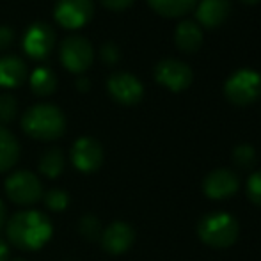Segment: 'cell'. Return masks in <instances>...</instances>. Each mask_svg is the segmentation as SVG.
<instances>
[{"label": "cell", "instance_id": "cell-7", "mask_svg": "<svg viewBox=\"0 0 261 261\" xmlns=\"http://www.w3.org/2000/svg\"><path fill=\"white\" fill-rule=\"evenodd\" d=\"M93 0H57L54 16L64 29H80L93 18Z\"/></svg>", "mask_w": 261, "mask_h": 261}, {"label": "cell", "instance_id": "cell-2", "mask_svg": "<svg viewBox=\"0 0 261 261\" xmlns=\"http://www.w3.org/2000/svg\"><path fill=\"white\" fill-rule=\"evenodd\" d=\"M21 128L27 135L38 141H55L66 130V117L62 110L50 103H39L21 117Z\"/></svg>", "mask_w": 261, "mask_h": 261}, {"label": "cell", "instance_id": "cell-23", "mask_svg": "<svg viewBox=\"0 0 261 261\" xmlns=\"http://www.w3.org/2000/svg\"><path fill=\"white\" fill-rule=\"evenodd\" d=\"M233 158H234V162H237V165H240L242 169H249V167H252L256 162V151L252 146L240 144L234 148Z\"/></svg>", "mask_w": 261, "mask_h": 261}, {"label": "cell", "instance_id": "cell-19", "mask_svg": "<svg viewBox=\"0 0 261 261\" xmlns=\"http://www.w3.org/2000/svg\"><path fill=\"white\" fill-rule=\"evenodd\" d=\"M148 4L162 16L176 18L189 13L196 6V0H148Z\"/></svg>", "mask_w": 261, "mask_h": 261}, {"label": "cell", "instance_id": "cell-18", "mask_svg": "<svg viewBox=\"0 0 261 261\" xmlns=\"http://www.w3.org/2000/svg\"><path fill=\"white\" fill-rule=\"evenodd\" d=\"M31 89L36 96L39 98H45V96H50V94L55 91L57 87V76L52 69L48 68H38L32 71L31 75Z\"/></svg>", "mask_w": 261, "mask_h": 261}, {"label": "cell", "instance_id": "cell-30", "mask_svg": "<svg viewBox=\"0 0 261 261\" xmlns=\"http://www.w3.org/2000/svg\"><path fill=\"white\" fill-rule=\"evenodd\" d=\"M76 87H79V89L84 93V91H89L91 84H89V80H87V79H80L79 82H76Z\"/></svg>", "mask_w": 261, "mask_h": 261}, {"label": "cell", "instance_id": "cell-8", "mask_svg": "<svg viewBox=\"0 0 261 261\" xmlns=\"http://www.w3.org/2000/svg\"><path fill=\"white\" fill-rule=\"evenodd\" d=\"M55 46V32L48 23L36 21L27 29L23 36V50L29 57L41 61L50 55Z\"/></svg>", "mask_w": 261, "mask_h": 261}, {"label": "cell", "instance_id": "cell-14", "mask_svg": "<svg viewBox=\"0 0 261 261\" xmlns=\"http://www.w3.org/2000/svg\"><path fill=\"white\" fill-rule=\"evenodd\" d=\"M27 66L16 55H6L0 59V87L14 89L27 80Z\"/></svg>", "mask_w": 261, "mask_h": 261}, {"label": "cell", "instance_id": "cell-13", "mask_svg": "<svg viewBox=\"0 0 261 261\" xmlns=\"http://www.w3.org/2000/svg\"><path fill=\"white\" fill-rule=\"evenodd\" d=\"M134 229L124 222H114L101 234V245L110 254H121L134 244Z\"/></svg>", "mask_w": 261, "mask_h": 261}, {"label": "cell", "instance_id": "cell-29", "mask_svg": "<svg viewBox=\"0 0 261 261\" xmlns=\"http://www.w3.org/2000/svg\"><path fill=\"white\" fill-rule=\"evenodd\" d=\"M7 256H9V249H7L6 242L0 240V261H6Z\"/></svg>", "mask_w": 261, "mask_h": 261}, {"label": "cell", "instance_id": "cell-15", "mask_svg": "<svg viewBox=\"0 0 261 261\" xmlns=\"http://www.w3.org/2000/svg\"><path fill=\"white\" fill-rule=\"evenodd\" d=\"M231 13V2L229 0H201L197 6L196 16L197 21L203 23L204 27H217L220 25Z\"/></svg>", "mask_w": 261, "mask_h": 261}, {"label": "cell", "instance_id": "cell-20", "mask_svg": "<svg viewBox=\"0 0 261 261\" xmlns=\"http://www.w3.org/2000/svg\"><path fill=\"white\" fill-rule=\"evenodd\" d=\"M64 155H62L61 149L54 148V149H48L45 155L41 156L39 160V171L41 174L48 176V178H57L62 171H64Z\"/></svg>", "mask_w": 261, "mask_h": 261}, {"label": "cell", "instance_id": "cell-27", "mask_svg": "<svg viewBox=\"0 0 261 261\" xmlns=\"http://www.w3.org/2000/svg\"><path fill=\"white\" fill-rule=\"evenodd\" d=\"M13 39H14V34L9 27L6 25H0V50H6L13 45Z\"/></svg>", "mask_w": 261, "mask_h": 261}, {"label": "cell", "instance_id": "cell-24", "mask_svg": "<svg viewBox=\"0 0 261 261\" xmlns=\"http://www.w3.org/2000/svg\"><path fill=\"white\" fill-rule=\"evenodd\" d=\"M43 197H45L46 206H48L50 210H54V212H61V210H64L69 203V196L62 189L48 190Z\"/></svg>", "mask_w": 261, "mask_h": 261}, {"label": "cell", "instance_id": "cell-21", "mask_svg": "<svg viewBox=\"0 0 261 261\" xmlns=\"http://www.w3.org/2000/svg\"><path fill=\"white\" fill-rule=\"evenodd\" d=\"M16 112H18L16 98L9 93L0 94V123L2 124L11 123L16 117Z\"/></svg>", "mask_w": 261, "mask_h": 261}, {"label": "cell", "instance_id": "cell-3", "mask_svg": "<svg viewBox=\"0 0 261 261\" xmlns=\"http://www.w3.org/2000/svg\"><path fill=\"white\" fill-rule=\"evenodd\" d=\"M197 233H199L201 240L212 247H229L238 237V224L229 213H210L201 219Z\"/></svg>", "mask_w": 261, "mask_h": 261}, {"label": "cell", "instance_id": "cell-4", "mask_svg": "<svg viewBox=\"0 0 261 261\" xmlns=\"http://www.w3.org/2000/svg\"><path fill=\"white\" fill-rule=\"evenodd\" d=\"M226 98L234 105H249L261 96V75L252 69H238L224 86Z\"/></svg>", "mask_w": 261, "mask_h": 261}, {"label": "cell", "instance_id": "cell-9", "mask_svg": "<svg viewBox=\"0 0 261 261\" xmlns=\"http://www.w3.org/2000/svg\"><path fill=\"white\" fill-rule=\"evenodd\" d=\"M155 79L158 84L178 93V91H183L190 86V82H192V69L183 61L164 59V61H160L155 66Z\"/></svg>", "mask_w": 261, "mask_h": 261}, {"label": "cell", "instance_id": "cell-10", "mask_svg": "<svg viewBox=\"0 0 261 261\" xmlns=\"http://www.w3.org/2000/svg\"><path fill=\"white\" fill-rule=\"evenodd\" d=\"M109 94L123 105H135L142 100L144 87L137 76L130 73H114L107 80Z\"/></svg>", "mask_w": 261, "mask_h": 261}, {"label": "cell", "instance_id": "cell-12", "mask_svg": "<svg viewBox=\"0 0 261 261\" xmlns=\"http://www.w3.org/2000/svg\"><path fill=\"white\" fill-rule=\"evenodd\" d=\"M238 181L237 174L229 169H217V171L210 172V174L204 178L203 189L204 194L208 197H213V199H224V197L233 196L238 190Z\"/></svg>", "mask_w": 261, "mask_h": 261}, {"label": "cell", "instance_id": "cell-26", "mask_svg": "<svg viewBox=\"0 0 261 261\" xmlns=\"http://www.w3.org/2000/svg\"><path fill=\"white\" fill-rule=\"evenodd\" d=\"M100 57H101V61L107 62V64H116L121 57L119 48H117L114 43H105V45L100 48Z\"/></svg>", "mask_w": 261, "mask_h": 261}, {"label": "cell", "instance_id": "cell-17", "mask_svg": "<svg viewBox=\"0 0 261 261\" xmlns=\"http://www.w3.org/2000/svg\"><path fill=\"white\" fill-rule=\"evenodd\" d=\"M20 144L7 128L0 126V172H6L18 162Z\"/></svg>", "mask_w": 261, "mask_h": 261}, {"label": "cell", "instance_id": "cell-28", "mask_svg": "<svg viewBox=\"0 0 261 261\" xmlns=\"http://www.w3.org/2000/svg\"><path fill=\"white\" fill-rule=\"evenodd\" d=\"M100 2L110 11H124L134 4V0H100Z\"/></svg>", "mask_w": 261, "mask_h": 261}, {"label": "cell", "instance_id": "cell-5", "mask_svg": "<svg viewBox=\"0 0 261 261\" xmlns=\"http://www.w3.org/2000/svg\"><path fill=\"white\" fill-rule=\"evenodd\" d=\"M6 194L20 206L36 204L43 197V185L31 171H16L6 179Z\"/></svg>", "mask_w": 261, "mask_h": 261}, {"label": "cell", "instance_id": "cell-6", "mask_svg": "<svg viewBox=\"0 0 261 261\" xmlns=\"http://www.w3.org/2000/svg\"><path fill=\"white\" fill-rule=\"evenodd\" d=\"M59 57L68 71L84 73L91 68L94 59V52L91 43L82 36H69L62 39L59 46Z\"/></svg>", "mask_w": 261, "mask_h": 261}, {"label": "cell", "instance_id": "cell-33", "mask_svg": "<svg viewBox=\"0 0 261 261\" xmlns=\"http://www.w3.org/2000/svg\"><path fill=\"white\" fill-rule=\"evenodd\" d=\"M13 261H25V259H13Z\"/></svg>", "mask_w": 261, "mask_h": 261}, {"label": "cell", "instance_id": "cell-1", "mask_svg": "<svg viewBox=\"0 0 261 261\" xmlns=\"http://www.w3.org/2000/svg\"><path fill=\"white\" fill-rule=\"evenodd\" d=\"M7 238L23 251L41 249L52 237V222L38 210H25L9 219L6 226Z\"/></svg>", "mask_w": 261, "mask_h": 261}, {"label": "cell", "instance_id": "cell-11", "mask_svg": "<svg viewBox=\"0 0 261 261\" xmlns=\"http://www.w3.org/2000/svg\"><path fill=\"white\" fill-rule=\"evenodd\" d=\"M71 160L79 171L94 172L103 164V149L101 144L93 137H80L73 144Z\"/></svg>", "mask_w": 261, "mask_h": 261}, {"label": "cell", "instance_id": "cell-32", "mask_svg": "<svg viewBox=\"0 0 261 261\" xmlns=\"http://www.w3.org/2000/svg\"><path fill=\"white\" fill-rule=\"evenodd\" d=\"M242 2H245V4H254V2H258V0H242Z\"/></svg>", "mask_w": 261, "mask_h": 261}, {"label": "cell", "instance_id": "cell-16", "mask_svg": "<svg viewBox=\"0 0 261 261\" xmlns=\"http://www.w3.org/2000/svg\"><path fill=\"white\" fill-rule=\"evenodd\" d=\"M174 41H176V46L179 50L187 54H192V52H197L203 43V31L201 27L192 20H185L176 27V32H174Z\"/></svg>", "mask_w": 261, "mask_h": 261}, {"label": "cell", "instance_id": "cell-34", "mask_svg": "<svg viewBox=\"0 0 261 261\" xmlns=\"http://www.w3.org/2000/svg\"><path fill=\"white\" fill-rule=\"evenodd\" d=\"M66 261H71V259H66Z\"/></svg>", "mask_w": 261, "mask_h": 261}, {"label": "cell", "instance_id": "cell-31", "mask_svg": "<svg viewBox=\"0 0 261 261\" xmlns=\"http://www.w3.org/2000/svg\"><path fill=\"white\" fill-rule=\"evenodd\" d=\"M4 220H6V210H4V204L0 201V227L4 226Z\"/></svg>", "mask_w": 261, "mask_h": 261}, {"label": "cell", "instance_id": "cell-25", "mask_svg": "<svg viewBox=\"0 0 261 261\" xmlns=\"http://www.w3.org/2000/svg\"><path fill=\"white\" fill-rule=\"evenodd\" d=\"M247 194L251 197L252 203L261 206V172H256L249 178L247 181Z\"/></svg>", "mask_w": 261, "mask_h": 261}, {"label": "cell", "instance_id": "cell-22", "mask_svg": "<svg viewBox=\"0 0 261 261\" xmlns=\"http://www.w3.org/2000/svg\"><path fill=\"white\" fill-rule=\"evenodd\" d=\"M80 233L89 240H96L101 237V224L94 215H84L80 220Z\"/></svg>", "mask_w": 261, "mask_h": 261}]
</instances>
